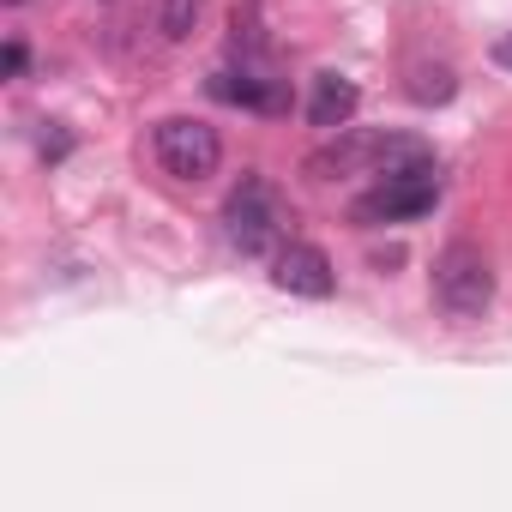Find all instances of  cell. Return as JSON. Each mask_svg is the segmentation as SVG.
<instances>
[{
    "instance_id": "obj_1",
    "label": "cell",
    "mask_w": 512,
    "mask_h": 512,
    "mask_svg": "<svg viewBox=\"0 0 512 512\" xmlns=\"http://www.w3.org/2000/svg\"><path fill=\"white\" fill-rule=\"evenodd\" d=\"M434 308L458 326L482 320L494 308V266H488V253L476 241H452L440 247V260H434Z\"/></svg>"
},
{
    "instance_id": "obj_2",
    "label": "cell",
    "mask_w": 512,
    "mask_h": 512,
    "mask_svg": "<svg viewBox=\"0 0 512 512\" xmlns=\"http://www.w3.org/2000/svg\"><path fill=\"white\" fill-rule=\"evenodd\" d=\"M223 235L247 260H266V253L284 247V199L272 193V181L241 175V187L223 199Z\"/></svg>"
},
{
    "instance_id": "obj_3",
    "label": "cell",
    "mask_w": 512,
    "mask_h": 512,
    "mask_svg": "<svg viewBox=\"0 0 512 512\" xmlns=\"http://www.w3.org/2000/svg\"><path fill=\"white\" fill-rule=\"evenodd\" d=\"M440 193H446V175H440L434 157H428V163H410V169H392V175L374 181V193L356 199V223L374 229V223H410V217H428V211L440 205Z\"/></svg>"
},
{
    "instance_id": "obj_4",
    "label": "cell",
    "mask_w": 512,
    "mask_h": 512,
    "mask_svg": "<svg viewBox=\"0 0 512 512\" xmlns=\"http://www.w3.org/2000/svg\"><path fill=\"white\" fill-rule=\"evenodd\" d=\"M151 151H157L163 175H175V181H211L217 163H223V139H217V127L199 121V115H169V121H157Z\"/></svg>"
},
{
    "instance_id": "obj_5",
    "label": "cell",
    "mask_w": 512,
    "mask_h": 512,
    "mask_svg": "<svg viewBox=\"0 0 512 512\" xmlns=\"http://www.w3.org/2000/svg\"><path fill=\"white\" fill-rule=\"evenodd\" d=\"M272 284H278L284 296L326 302V296L338 290V272H332V260H326L314 241H284V247L272 253Z\"/></svg>"
},
{
    "instance_id": "obj_6",
    "label": "cell",
    "mask_w": 512,
    "mask_h": 512,
    "mask_svg": "<svg viewBox=\"0 0 512 512\" xmlns=\"http://www.w3.org/2000/svg\"><path fill=\"white\" fill-rule=\"evenodd\" d=\"M211 97H223L235 109H253V115H284L290 109V85L272 79L266 67H247V61H241V73H217L211 79Z\"/></svg>"
},
{
    "instance_id": "obj_7",
    "label": "cell",
    "mask_w": 512,
    "mask_h": 512,
    "mask_svg": "<svg viewBox=\"0 0 512 512\" xmlns=\"http://www.w3.org/2000/svg\"><path fill=\"white\" fill-rule=\"evenodd\" d=\"M356 103H362L356 79H344V73H320V79H314V97H308V121L326 127V133H338V127H350Z\"/></svg>"
},
{
    "instance_id": "obj_8",
    "label": "cell",
    "mask_w": 512,
    "mask_h": 512,
    "mask_svg": "<svg viewBox=\"0 0 512 512\" xmlns=\"http://www.w3.org/2000/svg\"><path fill=\"white\" fill-rule=\"evenodd\" d=\"M199 19H205V0H163V7H157V31L169 43H187L199 31Z\"/></svg>"
},
{
    "instance_id": "obj_9",
    "label": "cell",
    "mask_w": 512,
    "mask_h": 512,
    "mask_svg": "<svg viewBox=\"0 0 512 512\" xmlns=\"http://www.w3.org/2000/svg\"><path fill=\"white\" fill-rule=\"evenodd\" d=\"M452 91H458L452 67H416L410 73V97L416 103H452Z\"/></svg>"
},
{
    "instance_id": "obj_10",
    "label": "cell",
    "mask_w": 512,
    "mask_h": 512,
    "mask_svg": "<svg viewBox=\"0 0 512 512\" xmlns=\"http://www.w3.org/2000/svg\"><path fill=\"white\" fill-rule=\"evenodd\" d=\"M25 61H31V55H25V43L13 37V43H7V79H25Z\"/></svg>"
},
{
    "instance_id": "obj_11",
    "label": "cell",
    "mask_w": 512,
    "mask_h": 512,
    "mask_svg": "<svg viewBox=\"0 0 512 512\" xmlns=\"http://www.w3.org/2000/svg\"><path fill=\"white\" fill-rule=\"evenodd\" d=\"M0 7H25V0H0Z\"/></svg>"
}]
</instances>
